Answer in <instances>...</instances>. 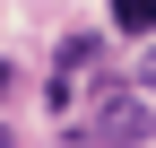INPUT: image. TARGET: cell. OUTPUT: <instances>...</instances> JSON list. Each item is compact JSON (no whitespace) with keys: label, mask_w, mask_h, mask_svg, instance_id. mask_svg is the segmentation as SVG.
Segmentation results:
<instances>
[{"label":"cell","mask_w":156,"mask_h":148,"mask_svg":"<svg viewBox=\"0 0 156 148\" xmlns=\"http://www.w3.org/2000/svg\"><path fill=\"white\" fill-rule=\"evenodd\" d=\"M147 131H156V113L139 96H95V113H87V139L95 148H139Z\"/></svg>","instance_id":"cell-1"},{"label":"cell","mask_w":156,"mask_h":148,"mask_svg":"<svg viewBox=\"0 0 156 148\" xmlns=\"http://www.w3.org/2000/svg\"><path fill=\"white\" fill-rule=\"evenodd\" d=\"M113 26L122 35H156V0H113Z\"/></svg>","instance_id":"cell-2"},{"label":"cell","mask_w":156,"mask_h":148,"mask_svg":"<svg viewBox=\"0 0 156 148\" xmlns=\"http://www.w3.org/2000/svg\"><path fill=\"white\" fill-rule=\"evenodd\" d=\"M95 61H104V44H95V35H69V44H61V70H95Z\"/></svg>","instance_id":"cell-3"},{"label":"cell","mask_w":156,"mask_h":148,"mask_svg":"<svg viewBox=\"0 0 156 148\" xmlns=\"http://www.w3.org/2000/svg\"><path fill=\"white\" fill-rule=\"evenodd\" d=\"M139 79H147V87H156V52H147V61H139Z\"/></svg>","instance_id":"cell-4"},{"label":"cell","mask_w":156,"mask_h":148,"mask_svg":"<svg viewBox=\"0 0 156 148\" xmlns=\"http://www.w3.org/2000/svg\"><path fill=\"white\" fill-rule=\"evenodd\" d=\"M0 87H9V70H0Z\"/></svg>","instance_id":"cell-5"}]
</instances>
